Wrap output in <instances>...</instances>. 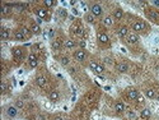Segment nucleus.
Segmentation results:
<instances>
[{
	"mask_svg": "<svg viewBox=\"0 0 159 120\" xmlns=\"http://www.w3.org/2000/svg\"><path fill=\"white\" fill-rule=\"evenodd\" d=\"M155 100H157V101H158V102H159V93H158V95H157V98H155Z\"/></svg>",
	"mask_w": 159,
	"mask_h": 120,
	"instance_id": "ea45409f",
	"label": "nucleus"
},
{
	"mask_svg": "<svg viewBox=\"0 0 159 120\" xmlns=\"http://www.w3.org/2000/svg\"><path fill=\"white\" fill-rule=\"evenodd\" d=\"M15 106H17L18 109H22V107L24 106V101H23V100H17V102H15Z\"/></svg>",
	"mask_w": 159,
	"mask_h": 120,
	"instance_id": "2f4dec72",
	"label": "nucleus"
},
{
	"mask_svg": "<svg viewBox=\"0 0 159 120\" xmlns=\"http://www.w3.org/2000/svg\"><path fill=\"white\" fill-rule=\"evenodd\" d=\"M97 38H98V42L101 45H108L110 44V37H108V34L104 33V32H98Z\"/></svg>",
	"mask_w": 159,
	"mask_h": 120,
	"instance_id": "0eeeda50",
	"label": "nucleus"
},
{
	"mask_svg": "<svg viewBox=\"0 0 159 120\" xmlns=\"http://www.w3.org/2000/svg\"><path fill=\"white\" fill-rule=\"evenodd\" d=\"M36 15H37V18H45L46 21H48V18H47V10H46V8H37L36 9Z\"/></svg>",
	"mask_w": 159,
	"mask_h": 120,
	"instance_id": "4468645a",
	"label": "nucleus"
},
{
	"mask_svg": "<svg viewBox=\"0 0 159 120\" xmlns=\"http://www.w3.org/2000/svg\"><path fill=\"white\" fill-rule=\"evenodd\" d=\"M70 63V59H69V56H61L60 57V64L64 65V67H66Z\"/></svg>",
	"mask_w": 159,
	"mask_h": 120,
	"instance_id": "c85d7f7f",
	"label": "nucleus"
},
{
	"mask_svg": "<svg viewBox=\"0 0 159 120\" xmlns=\"http://www.w3.org/2000/svg\"><path fill=\"white\" fill-rule=\"evenodd\" d=\"M152 4H153L154 6H158L159 8V1H158V0H154V1H152Z\"/></svg>",
	"mask_w": 159,
	"mask_h": 120,
	"instance_id": "4c0bfd02",
	"label": "nucleus"
},
{
	"mask_svg": "<svg viewBox=\"0 0 159 120\" xmlns=\"http://www.w3.org/2000/svg\"><path fill=\"white\" fill-rule=\"evenodd\" d=\"M92 72L94 73V74H97V75H102L103 73H104V67H103L102 64H97V65H96V68L93 69Z\"/></svg>",
	"mask_w": 159,
	"mask_h": 120,
	"instance_id": "b1692460",
	"label": "nucleus"
},
{
	"mask_svg": "<svg viewBox=\"0 0 159 120\" xmlns=\"http://www.w3.org/2000/svg\"><path fill=\"white\" fill-rule=\"evenodd\" d=\"M37 23H38V24H41V23H42V19H41V18H37Z\"/></svg>",
	"mask_w": 159,
	"mask_h": 120,
	"instance_id": "58836bf2",
	"label": "nucleus"
},
{
	"mask_svg": "<svg viewBox=\"0 0 159 120\" xmlns=\"http://www.w3.org/2000/svg\"><path fill=\"white\" fill-rule=\"evenodd\" d=\"M31 32H32L33 34H40V33L42 32L41 26L38 24V23H36V22L31 23Z\"/></svg>",
	"mask_w": 159,
	"mask_h": 120,
	"instance_id": "6ab92c4d",
	"label": "nucleus"
},
{
	"mask_svg": "<svg viewBox=\"0 0 159 120\" xmlns=\"http://www.w3.org/2000/svg\"><path fill=\"white\" fill-rule=\"evenodd\" d=\"M11 5H8V4H3V6H1V14L3 15H8V14H10L11 13Z\"/></svg>",
	"mask_w": 159,
	"mask_h": 120,
	"instance_id": "a878e982",
	"label": "nucleus"
},
{
	"mask_svg": "<svg viewBox=\"0 0 159 120\" xmlns=\"http://www.w3.org/2000/svg\"><path fill=\"white\" fill-rule=\"evenodd\" d=\"M53 120H65V119H64L63 115H55V116H53Z\"/></svg>",
	"mask_w": 159,
	"mask_h": 120,
	"instance_id": "c9c22d12",
	"label": "nucleus"
},
{
	"mask_svg": "<svg viewBox=\"0 0 159 120\" xmlns=\"http://www.w3.org/2000/svg\"><path fill=\"white\" fill-rule=\"evenodd\" d=\"M140 116L143 119H150L152 118V111H150V109H148V107H144V109L140 111Z\"/></svg>",
	"mask_w": 159,
	"mask_h": 120,
	"instance_id": "5701e85b",
	"label": "nucleus"
},
{
	"mask_svg": "<svg viewBox=\"0 0 159 120\" xmlns=\"http://www.w3.org/2000/svg\"><path fill=\"white\" fill-rule=\"evenodd\" d=\"M61 47H63V44H61V41L53 40V41L51 42V49H52V51H59V50H61Z\"/></svg>",
	"mask_w": 159,
	"mask_h": 120,
	"instance_id": "4be33fe9",
	"label": "nucleus"
},
{
	"mask_svg": "<svg viewBox=\"0 0 159 120\" xmlns=\"http://www.w3.org/2000/svg\"><path fill=\"white\" fill-rule=\"evenodd\" d=\"M84 19H85V22L89 23V24H93V23L96 22V17H94V15H93L92 13H87V14H85Z\"/></svg>",
	"mask_w": 159,
	"mask_h": 120,
	"instance_id": "bb28decb",
	"label": "nucleus"
},
{
	"mask_svg": "<svg viewBox=\"0 0 159 120\" xmlns=\"http://www.w3.org/2000/svg\"><path fill=\"white\" fill-rule=\"evenodd\" d=\"M148 17L152 19V21L155 22V21H158V19H159V13H158V11H155V10H150L148 13Z\"/></svg>",
	"mask_w": 159,
	"mask_h": 120,
	"instance_id": "cd10ccee",
	"label": "nucleus"
},
{
	"mask_svg": "<svg viewBox=\"0 0 159 120\" xmlns=\"http://www.w3.org/2000/svg\"><path fill=\"white\" fill-rule=\"evenodd\" d=\"M36 83H37L38 87L43 88V87L46 86V83H47V79H46L45 75H37V77H36Z\"/></svg>",
	"mask_w": 159,
	"mask_h": 120,
	"instance_id": "a211bd4d",
	"label": "nucleus"
},
{
	"mask_svg": "<svg viewBox=\"0 0 159 120\" xmlns=\"http://www.w3.org/2000/svg\"><path fill=\"white\" fill-rule=\"evenodd\" d=\"M145 96L150 100H154V98H157V92H155V90H153V88H146Z\"/></svg>",
	"mask_w": 159,
	"mask_h": 120,
	"instance_id": "412c9836",
	"label": "nucleus"
},
{
	"mask_svg": "<svg viewBox=\"0 0 159 120\" xmlns=\"http://www.w3.org/2000/svg\"><path fill=\"white\" fill-rule=\"evenodd\" d=\"M123 15H125V11L122 10V8H116L113 10V13H112V17H113V19H116V21H121L123 18Z\"/></svg>",
	"mask_w": 159,
	"mask_h": 120,
	"instance_id": "1a4fd4ad",
	"label": "nucleus"
},
{
	"mask_svg": "<svg viewBox=\"0 0 159 120\" xmlns=\"http://www.w3.org/2000/svg\"><path fill=\"white\" fill-rule=\"evenodd\" d=\"M1 91H3V92L6 91V84L4 83V82H1Z\"/></svg>",
	"mask_w": 159,
	"mask_h": 120,
	"instance_id": "e433bc0d",
	"label": "nucleus"
},
{
	"mask_svg": "<svg viewBox=\"0 0 159 120\" xmlns=\"http://www.w3.org/2000/svg\"><path fill=\"white\" fill-rule=\"evenodd\" d=\"M37 65H38V59H37V56L33 55V54H31V55L28 56V67H29L31 69H34V68H37Z\"/></svg>",
	"mask_w": 159,
	"mask_h": 120,
	"instance_id": "9b49d317",
	"label": "nucleus"
},
{
	"mask_svg": "<svg viewBox=\"0 0 159 120\" xmlns=\"http://www.w3.org/2000/svg\"><path fill=\"white\" fill-rule=\"evenodd\" d=\"M43 4H45V6H47V8H51V6H53V1H51V0H45L43 1Z\"/></svg>",
	"mask_w": 159,
	"mask_h": 120,
	"instance_id": "473e14b6",
	"label": "nucleus"
},
{
	"mask_svg": "<svg viewBox=\"0 0 159 120\" xmlns=\"http://www.w3.org/2000/svg\"><path fill=\"white\" fill-rule=\"evenodd\" d=\"M13 40L18 41V42H23V41H26V40H27V36H26V34L22 32V29L19 28V29H15V31H14Z\"/></svg>",
	"mask_w": 159,
	"mask_h": 120,
	"instance_id": "423d86ee",
	"label": "nucleus"
},
{
	"mask_svg": "<svg viewBox=\"0 0 159 120\" xmlns=\"http://www.w3.org/2000/svg\"><path fill=\"white\" fill-rule=\"evenodd\" d=\"M18 111H19V109L15 105H8L5 107V114H6V116L10 118V119L17 118L18 116Z\"/></svg>",
	"mask_w": 159,
	"mask_h": 120,
	"instance_id": "39448f33",
	"label": "nucleus"
},
{
	"mask_svg": "<svg viewBox=\"0 0 159 120\" xmlns=\"http://www.w3.org/2000/svg\"><path fill=\"white\" fill-rule=\"evenodd\" d=\"M125 110H126V107H125V103H123L122 101H116L115 102V111L117 114L125 113Z\"/></svg>",
	"mask_w": 159,
	"mask_h": 120,
	"instance_id": "2eb2a0df",
	"label": "nucleus"
},
{
	"mask_svg": "<svg viewBox=\"0 0 159 120\" xmlns=\"http://www.w3.org/2000/svg\"><path fill=\"white\" fill-rule=\"evenodd\" d=\"M127 118H129L130 120H136L138 115H136V113H135L134 110H129L127 111Z\"/></svg>",
	"mask_w": 159,
	"mask_h": 120,
	"instance_id": "c756f323",
	"label": "nucleus"
},
{
	"mask_svg": "<svg viewBox=\"0 0 159 120\" xmlns=\"http://www.w3.org/2000/svg\"><path fill=\"white\" fill-rule=\"evenodd\" d=\"M64 47L68 50H74L76 47V42L73 40V38H68V40L64 42Z\"/></svg>",
	"mask_w": 159,
	"mask_h": 120,
	"instance_id": "f3484780",
	"label": "nucleus"
},
{
	"mask_svg": "<svg viewBox=\"0 0 159 120\" xmlns=\"http://www.w3.org/2000/svg\"><path fill=\"white\" fill-rule=\"evenodd\" d=\"M74 59L76 61H79V63H83V61L87 60V56H88V54L87 51H85L84 49H78V50H75L74 51Z\"/></svg>",
	"mask_w": 159,
	"mask_h": 120,
	"instance_id": "20e7f679",
	"label": "nucleus"
},
{
	"mask_svg": "<svg viewBox=\"0 0 159 120\" xmlns=\"http://www.w3.org/2000/svg\"><path fill=\"white\" fill-rule=\"evenodd\" d=\"M126 95H127V98L131 100V101H136L138 97H139V92L136 88H129L126 92Z\"/></svg>",
	"mask_w": 159,
	"mask_h": 120,
	"instance_id": "6e6552de",
	"label": "nucleus"
},
{
	"mask_svg": "<svg viewBox=\"0 0 159 120\" xmlns=\"http://www.w3.org/2000/svg\"><path fill=\"white\" fill-rule=\"evenodd\" d=\"M48 34H50V38H53V36H55V31H53V28H50Z\"/></svg>",
	"mask_w": 159,
	"mask_h": 120,
	"instance_id": "f704fd0d",
	"label": "nucleus"
},
{
	"mask_svg": "<svg viewBox=\"0 0 159 120\" xmlns=\"http://www.w3.org/2000/svg\"><path fill=\"white\" fill-rule=\"evenodd\" d=\"M21 29H22V32H23V33H24V34H26V36H27V34H29V33H32V32H31V29L28 31V29H27V28H26V27H21Z\"/></svg>",
	"mask_w": 159,
	"mask_h": 120,
	"instance_id": "72a5a7b5",
	"label": "nucleus"
},
{
	"mask_svg": "<svg viewBox=\"0 0 159 120\" xmlns=\"http://www.w3.org/2000/svg\"><path fill=\"white\" fill-rule=\"evenodd\" d=\"M116 69H117V72L121 73V74H126V73L129 72V65L122 61V63H118L116 65Z\"/></svg>",
	"mask_w": 159,
	"mask_h": 120,
	"instance_id": "f8f14e48",
	"label": "nucleus"
},
{
	"mask_svg": "<svg viewBox=\"0 0 159 120\" xmlns=\"http://www.w3.org/2000/svg\"><path fill=\"white\" fill-rule=\"evenodd\" d=\"M0 38H1L3 41L10 40V33H9V31H8L6 28H3V29H1V33H0Z\"/></svg>",
	"mask_w": 159,
	"mask_h": 120,
	"instance_id": "393cba45",
	"label": "nucleus"
},
{
	"mask_svg": "<svg viewBox=\"0 0 159 120\" xmlns=\"http://www.w3.org/2000/svg\"><path fill=\"white\" fill-rule=\"evenodd\" d=\"M57 13H59V15H60V17L63 18V19H65V18L68 17V11L65 10V9H59V11H57Z\"/></svg>",
	"mask_w": 159,
	"mask_h": 120,
	"instance_id": "7c9ffc66",
	"label": "nucleus"
},
{
	"mask_svg": "<svg viewBox=\"0 0 159 120\" xmlns=\"http://www.w3.org/2000/svg\"><path fill=\"white\" fill-rule=\"evenodd\" d=\"M89 13H92L94 17H102L103 15V8L101 4H92L91 8H89Z\"/></svg>",
	"mask_w": 159,
	"mask_h": 120,
	"instance_id": "7ed1b4c3",
	"label": "nucleus"
},
{
	"mask_svg": "<svg viewBox=\"0 0 159 120\" xmlns=\"http://www.w3.org/2000/svg\"><path fill=\"white\" fill-rule=\"evenodd\" d=\"M126 41H127V44H130V45H135V44H138L139 42V34L138 33H129V36L126 37Z\"/></svg>",
	"mask_w": 159,
	"mask_h": 120,
	"instance_id": "9d476101",
	"label": "nucleus"
},
{
	"mask_svg": "<svg viewBox=\"0 0 159 120\" xmlns=\"http://www.w3.org/2000/svg\"><path fill=\"white\" fill-rule=\"evenodd\" d=\"M117 34L121 38H126L127 36H129V28H127L126 26H121L120 28L117 29Z\"/></svg>",
	"mask_w": 159,
	"mask_h": 120,
	"instance_id": "dca6fc26",
	"label": "nucleus"
},
{
	"mask_svg": "<svg viewBox=\"0 0 159 120\" xmlns=\"http://www.w3.org/2000/svg\"><path fill=\"white\" fill-rule=\"evenodd\" d=\"M131 28H133V31L135 33H141V32H144V31L148 28V24H146L145 22H143V21H136V22L133 23Z\"/></svg>",
	"mask_w": 159,
	"mask_h": 120,
	"instance_id": "f257e3e1",
	"label": "nucleus"
},
{
	"mask_svg": "<svg viewBox=\"0 0 159 120\" xmlns=\"http://www.w3.org/2000/svg\"><path fill=\"white\" fill-rule=\"evenodd\" d=\"M11 54H13V56L17 60H23L26 56L24 47H21V46H14V47L11 49Z\"/></svg>",
	"mask_w": 159,
	"mask_h": 120,
	"instance_id": "f03ea898",
	"label": "nucleus"
},
{
	"mask_svg": "<svg viewBox=\"0 0 159 120\" xmlns=\"http://www.w3.org/2000/svg\"><path fill=\"white\" fill-rule=\"evenodd\" d=\"M48 100L51 102H57L60 100V93L57 90H52L51 92L48 93Z\"/></svg>",
	"mask_w": 159,
	"mask_h": 120,
	"instance_id": "ddd939ff",
	"label": "nucleus"
},
{
	"mask_svg": "<svg viewBox=\"0 0 159 120\" xmlns=\"http://www.w3.org/2000/svg\"><path fill=\"white\" fill-rule=\"evenodd\" d=\"M102 22H103V24L106 27H112L113 26V23H115V19H113L112 15H106V17L102 19Z\"/></svg>",
	"mask_w": 159,
	"mask_h": 120,
	"instance_id": "aec40b11",
	"label": "nucleus"
}]
</instances>
